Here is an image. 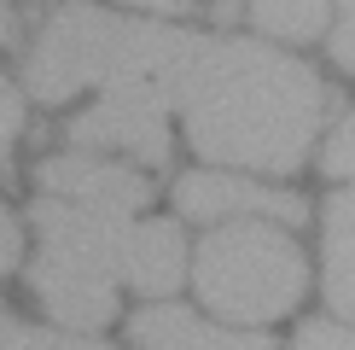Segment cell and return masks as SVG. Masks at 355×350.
Masks as SVG:
<instances>
[{
    "label": "cell",
    "instance_id": "cell-3",
    "mask_svg": "<svg viewBox=\"0 0 355 350\" xmlns=\"http://www.w3.org/2000/svg\"><path fill=\"white\" fill-rule=\"evenodd\" d=\"M187 29H169L157 18H123L105 6H70L47 12L35 47L24 58V82L41 106H64L76 94H135L152 106H181V76L192 58Z\"/></svg>",
    "mask_w": 355,
    "mask_h": 350
},
{
    "label": "cell",
    "instance_id": "cell-16",
    "mask_svg": "<svg viewBox=\"0 0 355 350\" xmlns=\"http://www.w3.org/2000/svg\"><path fill=\"white\" fill-rule=\"evenodd\" d=\"M18 257H24V233H18V216L0 204V274H12L18 269Z\"/></svg>",
    "mask_w": 355,
    "mask_h": 350
},
{
    "label": "cell",
    "instance_id": "cell-7",
    "mask_svg": "<svg viewBox=\"0 0 355 350\" xmlns=\"http://www.w3.org/2000/svg\"><path fill=\"white\" fill-rule=\"evenodd\" d=\"M41 193L135 216V210L152 204V175H140L128 164H105V158H87V152H64V158H47L41 164Z\"/></svg>",
    "mask_w": 355,
    "mask_h": 350
},
{
    "label": "cell",
    "instance_id": "cell-4",
    "mask_svg": "<svg viewBox=\"0 0 355 350\" xmlns=\"http://www.w3.org/2000/svg\"><path fill=\"white\" fill-rule=\"evenodd\" d=\"M192 286H198V303L216 321L262 327V321H279L303 303L309 262L279 222L239 216V222H227V228L198 240V251H192Z\"/></svg>",
    "mask_w": 355,
    "mask_h": 350
},
{
    "label": "cell",
    "instance_id": "cell-10",
    "mask_svg": "<svg viewBox=\"0 0 355 350\" xmlns=\"http://www.w3.org/2000/svg\"><path fill=\"white\" fill-rule=\"evenodd\" d=\"M327 303L338 321H355V181L327 204Z\"/></svg>",
    "mask_w": 355,
    "mask_h": 350
},
{
    "label": "cell",
    "instance_id": "cell-18",
    "mask_svg": "<svg viewBox=\"0 0 355 350\" xmlns=\"http://www.w3.org/2000/svg\"><path fill=\"white\" fill-rule=\"evenodd\" d=\"M6 41H12V6L0 0V47H6Z\"/></svg>",
    "mask_w": 355,
    "mask_h": 350
},
{
    "label": "cell",
    "instance_id": "cell-17",
    "mask_svg": "<svg viewBox=\"0 0 355 350\" xmlns=\"http://www.w3.org/2000/svg\"><path fill=\"white\" fill-rule=\"evenodd\" d=\"M24 333H29L24 321H12L6 310H0V350H24Z\"/></svg>",
    "mask_w": 355,
    "mask_h": 350
},
{
    "label": "cell",
    "instance_id": "cell-8",
    "mask_svg": "<svg viewBox=\"0 0 355 350\" xmlns=\"http://www.w3.org/2000/svg\"><path fill=\"white\" fill-rule=\"evenodd\" d=\"M123 6H140L146 18H192V12L210 6L216 18H233V12H250V24L268 29L279 41H315L320 29L332 24V0H123Z\"/></svg>",
    "mask_w": 355,
    "mask_h": 350
},
{
    "label": "cell",
    "instance_id": "cell-2",
    "mask_svg": "<svg viewBox=\"0 0 355 350\" xmlns=\"http://www.w3.org/2000/svg\"><path fill=\"white\" fill-rule=\"evenodd\" d=\"M41 233V257L29 262V286L58 327L94 333L116 315V292L135 286L146 298H169L187 281L181 222H135L123 210H94L41 193L29 204Z\"/></svg>",
    "mask_w": 355,
    "mask_h": 350
},
{
    "label": "cell",
    "instance_id": "cell-15",
    "mask_svg": "<svg viewBox=\"0 0 355 350\" xmlns=\"http://www.w3.org/2000/svg\"><path fill=\"white\" fill-rule=\"evenodd\" d=\"M24 350H111V344L76 339V333H47V327H29V333H24Z\"/></svg>",
    "mask_w": 355,
    "mask_h": 350
},
{
    "label": "cell",
    "instance_id": "cell-5",
    "mask_svg": "<svg viewBox=\"0 0 355 350\" xmlns=\"http://www.w3.org/2000/svg\"><path fill=\"white\" fill-rule=\"evenodd\" d=\"M70 140L82 152H128L140 164H169V111L135 94H99L82 117H70Z\"/></svg>",
    "mask_w": 355,
    "mask_h": 350
},
{
    "label": "cell",
    "instance_id": "cell-6",
    "mask_svg": "<svg viewBox=\"0 0 355 350\" xmlns=\"http://www.w3.org/2000/svg\"><path fill=\"white\" fill-rule=\"evenodd\" d=\"M175 210L187 222H221V216H262V222H291L297 228L309 216V204L286 187H262L250 175H227V169H204V175H181L175 181Z\"/></svg>",
    "mask_w": 355,
    "mask_h": 350
},
{
    "label": "cell",
    "instance_id": "cell-11",
    "mask_svg": "<svg viewBox=\"0 0 355 350\" xmlns=\"http://www.w3.org/2000/svg\"><path fill=\"white\" fill-rule=\"evenodd\" d=\"M320 169H327L332 181H344V187L355 181V111L338 123V135L327 140V164H320Z\"/></svg>",
    "mask_w": 355,
    "mask_h": 350
},
{
    "label": "cell",
    "instance_id": "cell-1",
    "mask_svg": "<svg viewBox=\"0 0 355 350\" xmlns=\"http://www.w3.org/2000/svg\"><path fill=\"white\" fill-rule=\"evenodd\" d=\"M175 111L187 117V140L204 164L291 175L320 135L327 88L268 41L198 35Z\"/></svg>",
    "mask_w": 355,
    "mask_h": 350
},
{
    "label": "cell",
    "instance_id": "cell-13",
    "mask_svg": "<svg viewBox=\"0 0 355 350\" xmlns=\"http://www.w3.org/2000/svg\"><path fill=\"white\" fill-rule=\"evenodd\" d=\"M332 58H338V70H349L355 76V0H338V29H332Z\"/></svg>",
    "mask_w": 355,
    "mask_h": 350
},
{
    "label": "cell",
    "instance_id": "cell-9",
    "mask_svg": "<svg viewBox=\"0 0 355 350\" xmlns=\"http://www.w3.org/2000/svg\"><path fill=\"white\" fill-rule=\"evenodd\" d=\"M128 339L140 350H279L274 339L262 333H227V327H210L198 321L181 303H146V310L128 321Z\"/></svg>",
    "mask_w": 355,
    "mask_h": 350
},
{
    "label": "cell",
    "instance_id": "cell-12",
    "mask_svg": "<svg viewBox=\"0 0 355 350\" xmlns=\"http://www.w3.org/2000/svg\"><path fill=\"white\" fill-rule=\"evenodd\" d=\"M18 128H24V99H18V88L0 76V169H6V158H12Z\"/></svg>",
    "mask_w": 355,
    "mask_h": 350
},
{
    "label": "cell",
    "instance_id": "cell-14",
    "mask_svg": "<svg viewBox=\"0 0 355 350\" xmlns=\"http://www.w3.org/2000/svg\"><path fill=\"white\" fill-rule=\"evenodd\" d=\"M297 350H355V333L338 327V321H309L297 333Z\"/></svg>",
    "mask_w": 355,
    "mask_h": 350
}]
</instances>
